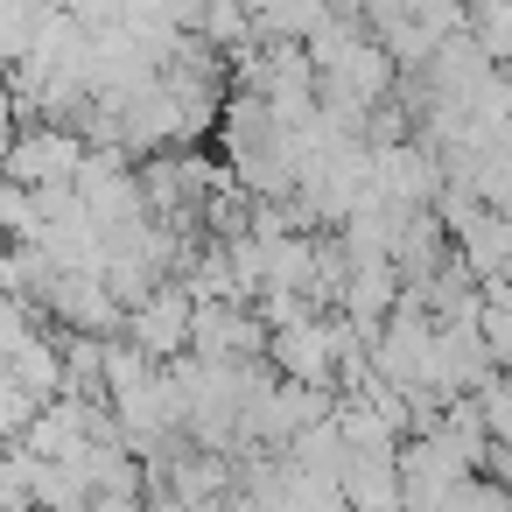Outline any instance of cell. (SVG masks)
<instances>
[{
    "mask_svg": "<svg viewBox=\"0 0 512 512\" xmlns=\"http://www.w3.org/2000/svg\"><path fill=\"white\" fill-rule=\"evenodd\" d=\"M78 162H85V134H78V127H43V120H29V127L8 141V155H0V183H15V190H71Z\"/></svg>",
    "mask_w": 512,
    "mask_h": 512,
    "instance_id": "cell-1",
    "label": "cell"
},
{
    "mask_svg": "<svg viewBox=\"0 0 512 512\" xmlns=\"http://www.w3.org/2000/svg\"><path fill=\"white\" fill-rule=\"evenodd\" d=\"M190 288L183 281H155L127 316H120V337L148 358V365H169V358H183L190 351Z\"/></svg>",
    "mask_w": 512,
    "mask_h": 512,
    "instance_id": "cell-2",
    "label": "cell"
},
{
    "mask_svg": "<svg viewBox=\"0 0 512 512\" xmlns=\"http://www.w3.org/2000/svg\"><path fill=\"white\" fill-rule=\"evenodd\" d=\"M22 134V120H15V99L8 92H0V155H8V141Z\"/></svg>",
    "mask_w": 512,
    "mask_h": 512,
    "instance_id": "cell-3",
    "label": "cell"
}]
</instances>
